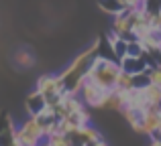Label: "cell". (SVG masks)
<instances>
[{"mask_svg":"<svg viewBox=\"0 0 161 146\" xmlns=\"http://www.w3.org/2000/svg\"><path fill=\"white\" fill-rule=\"evenodd\" d=\"M96 55H98V41H96V43L92 45L90 49H86L82 55H78L65 69H63L61 73H59V77H61V81H63L65 91L78 95L82 83L86 81V73H88V69H90V65H92V59H94Z\"/></svg>","mask_w":161,"mask_h":146,"instance_id":"1","label":"cell"},{"mask_svg":"<svg viewBox=\"0 0 161 146\" xmlns=\"http://www.w3.org/2000/svg\"><path fill=\"white\" fill-rule=\"evenodd\" d=\"M120 63L114 59H106V57L96 55L92 59V65L86 73V81L96 83L98 87H102L104 91H110L116 87V79L120 75Z\"/></svg>","mask_w":161,"mask_h":146,"instance_id":"2","label":"cell"},{"mask_svg":"<svg viewBox=\"0 0 161 146\" xmlns=\"http://www.w3.org/2000/svg\"><path fill=\"white\" fill-rule=\"evenodd\" d=\"M35 89L45 95V99H47L49 106H53V103L59 102L61 93L65 91V87H63V81H61L59 75H41V77L37 79Z\"/></svg>","mask_w":161,"mask_h":146,"instance_id":"3","label":"cell"},{"mask_svg":"<svg viewBox=\"0 0 161 146\" xmlns=\"http://www.w3.org/2000/svg\"><path fill=\"white\" fill-rule=\"evenodd\" d=\"M106 93H108V91H104L102 87H98L96 83H92V81H84L82 87H80V91H78L80 99L86 103V108H100V110L104 108Z\"/></svg>","mask_w":161,"mask_h":146,"instance_id":"4","label":"cell"},{"mask_svg":"<svg viewBox=\"0 0 161 146\" xmlns=\"http://www.w3.org/2000/svg\"><path fill=\"white\" fill-rule=\"evenodd\" d=\"M143 134H147L149 138L161 134V108L151 106L145 112V120H143Z\"/></svg>","mask_w":161,"mask_h":146,"instance_id":"5","label":"cell"},{"mask_svg":"<svg viewBox=\"0 0 161 146\" xmlns=\"http://www.w3.org/2000/svg\"><path fill=\"white\" fill-rule=\"evenodd\" d=\"M71 140L78 146H90V144L98 142V140H102V134H100L94 126L86 124V126H82L75 134H71Z\"/></svg>","mask_w":161,"mask_h":146,"instance_id":"6","label":"cell"},{"mask_svg":"<svg viewBox=\"0 0 161 146\" xmlns=\"http://www.w3.org/2000/svg\"><path fill=\"white\" fill-rule=\"evenodd\" d=\"M122 116L125 120L130 124L135 132L143 134V120H145V110H139V108H133V106H125L122 108Z\"/></svg>","mask_w":161,"mask_h":146,"instance_id":"7","label":"cell"},{"mask_svg":"<svg viewBox=\"0 0 161 146\" xmlns=\"http://www.w3.org/2000/svg\"><path fill=\"white\" fill-rule=\"evenodd\" d=\"M120 69L122 71H126V73H130V75H137V73H145L147 69H149V65H147V61L143 59V57H122L120 61Z\"/></svg>","mask_w":161,"mask_h":146,"instance_id":"8","label":"cell"},{"mask_svg":"<svg viewBox=\"0 0 161 146\" xmlns=\"http://www.w3.org/2000/svg\"><path fill=\"white\" fill-rule=\"evenodd\" d=\"M25 108H27V114L29 116H39L41 112L47 108V99H45L43 93H39V91H33V93L27 95V99H25Z\"/></svg>","mask_w":161,"mask_h":146,"instance_id":"9","label":"cell"},{"mask_svg":"<svg viewBox=\"0 0 161 146\" xmlns=\"http://www.w3.org/2000/svg\"><path fill=\"white\" fill-rule=\"evenodd\" d=\"M98 6L102 8V12H108V14H112V16L126 8L122 0H98Z\"/></svg>","mask_w":161,"mask_h":146,"instance_id":"10","label":"cell"},{"mask_svg":"<svg viewBox=\"0 0 161 146\" xmlns=\"http://www.w3.org/2000/svg\"><path fill=\"white\" fill-rule=\"evenodd\" d=\"M143 91H145V98H147V102H149V106H159L161 108V85L149 83Z\"/></svg>","mask_w":161,"mask_h":146,"instance_id":"11","label":"cell"},{"mask_svg":"<svg viewBox=\"0 0 161 146\" xmlns=\"http://www.w3.org/2000/svg\"><path fill=\"white\" fill-rule=\"evenodd\" d=\"M45 140L51 146H71V136H65V134H61V132H55V134L47 136Z\"/></svg>","mask_w":161,"mask_h":146,"instance_id":"12","label":"cell"},{"mask_svg":"<svg viewBox=\"0 0 161 146\" xmlns=\"http://www.w3.org/2000/svg\"><path fill=\"white\" fill-rule=\"evenodd\" d=\"M126 55L129 57H143L145 55V47L139 39H133L129 41V49H126Z\"/></svg>","mask_w":161,"mask_h":146,"instance_id":"13","label":"cell"},{"mask_svg":"<svg viewBox=\"0 0 161 146\" xmlns=\"http://www.w3.org/2000/svg\"><path fill=\"white\" fill-rule=\"evenodd\" d=\"M116 87L118 89H135L133 87V75L126 73V71H120V75L116 79Z\"/></svg>","mask_w":161,"mask_h":146,"instance_id":"14","label":"cell"},{"mask_svg":"<svg viewBox=\"0 0 161 146\" xmlns=\"http://www.w3.org/2000/svg\"><path fill=\"white\" fill-rule=\"evenodd\" d=\"M149 83H151V81H149V75H147V71H145V73L133 75V87H135V89H145Z\"/></svg>","mask_w":161,"mask_h":146,"instance_id":"15","label":"cell"},{"mask_svg":"<svg viewBox=\"0 0 161 146\" xmlns=\"http://www.w3.org/2000/svg\"><path fill=\"white\" fill-rule=\"evenodd\" d=\"M147 75H149V81L153 85H161V65H155V67L147 69Z\"/></svg>","mask_w":161,"mask_h":146,"instance_id":"16","label":"cell"},{"mask_svg":"<svg viewBox=\"0 0 161 146\" xmlns=\"http://www.w3.org/2000/svg\"><path fill=\"white\" fill-rule=\"evenodd\" d=\"M16 63L23 65V67H29V65L33 63V57L29 55L27 51H20V53H16Z\"/></svg>","mask_w":161,"mask_h":146,"instance_id":"17","label":"cell"},{"mask_svg":"<svg viewBox=\"0 0 161 146\" xmlns=\"http://www.w3.org/2000/svg\"><path fill=\"white\" fill-rule=\"evenodd\" d=\"M12 128V120L8 118L6 114H2V112H0V134H2V132H6V130H10Z\"/></svg>","mask_w":161,"mask_h":146,"instance_id":"18","label":"cell"},{"mask_svg":"<svg viewBox=\"0 0 161 146\" xmlns=\"http://www.w3.org/2000/svg\"><path fill=\"white\" fill-rule=\"evenodd\" d=\"M90 146H110V144L104 142V140H98V142H94V144H90Z\"/></svg>","mask_w":161,"mask_h":146,"instance_id":"19","label":"cell"},{"mask_svg":"<svg viewBox=\"0 0 161 146\" xmlns=\"http://www.w3.org/2000/svg\"><path fill=\"white\" fill-rule=\"evenodd\" d=\"M39 146H51V144H49L47 140H41V142H39Z\"/></svg>","mask_w":161,"mask_h":146,"instance_id":"20","label":"cell"},{"mask_svg":"<svg viewBox=\"0 0 161 146\" xmlns=\"http://www.w3.org/2000/svg\"><path fill=\"white\" fill-rule=\"evenodd\" d=\"M149 146H161L159 142H155V140H151V142H149Z\"/></svg>","mask_w":161,"mask_h":146,"instance_id":"21","label":"cell"}]
</instances>
